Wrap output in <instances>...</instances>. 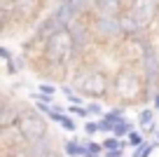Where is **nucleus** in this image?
<instances>
[{"mask_svg":"<svg viewBox=\"0 0 159 157\" xmlns=\"http://www.w3.org/2000/svg\"><path fill=\"white\" fill-rule=\"evenodd\" d=\"M24 56L33 73L63 84L70 78L75 64H77V47H75V40L70 35V31L61 28L59 33L49 35L45 40L38 38V35L26 40Z\"/></svg>","mask_w":159,"mask_h":157,"instance_id":"f257e3e1","label":"nucleus"},{"mask_svg":"<svg viewBox=\"0 0 159 157\" xmlns=\"http://www.w3.org/2000/svg\"><path fill=\"white\" fill-rule=\"evenodd\" d=\"M154 98L152 87L148 84L140 66L119 64L112 73V89H110V103L122 108H138Z\"/></svg>","mask_w":159,"mask_h":157,"instance_id":"f03ea898","label":"nucleus"},{"mask_svg":"<svg viewBox=\"0 0 159 157\" xmlns=\"http://www.w3.org/2000/svg\"><path fill=\"white\" fill-rule=\"evenodd\" d=\"M101 47H96L89 54H82L70 73V84L77 89L82 96L91 101H110V89H112V73L101 61L94 59V54Z\"/></svg>","mask_w":159,"mask_h":157,"instance_id":"7ed1b4c3","label":"nucleus"},{"mask_svg":"<svg viewBox=\"0 0 159 157\" xmlns=\"http://www.w3.org/2000/svg\"><path fill=\"white\" fill-rule=\"evenodd\" d=\"M47 0H0V21L2 33H10L12 28L30 26L35 19L40 21V14L45 10Z\"/></svg>","mask_w":159,"mask_h":157,"instance_id":"20e7f679","label":"nucleus"},{"mask_svg":"<svg viewBox=\"0 0 159 157\" xmlns=\"http://www.w3.org/2000/svg\"><path fill=\"white\" fill-rule=\"evenodd\" d=\"M87 17H89V21H91L96 47L112 52V49L124 40V31H122L119 14H98V12H94V7H91V10L87 12Z\"/></svg>","mask_w":159,"mask_h":157,"instance_id":"39448f33","label":"nucleus"},{"mask_svg":"<svg viewBox=\"0 0 159 157\" xmlns=\"http://www.w3.org/2000/svg\"><path fill=\"white\" fill-rule=\"evenodd\" d=\"M14 124L19 127V131L24 134V138L28 143L49 136V122H47L45 113H40L35 106H28V103H21V110L16 115Z\"/></svg>","mask_w":159,"mask_h":157,"instance_id":"423d86ee","label":"nucleus"},{"mask_svg":"<svg viewBox=\"0 0 159 157\" xmlns=\"http://www.w3.org/2000/svg\"><path fill=\"white\" fill-rule=\"evenodd\" d=\"M140 70H143L148 84L152 87V92H159V45L152 42V38L148 40L140 59Z\"/></svg>","mask_w":159,"mask_h":157,"instance_id":"0eeeda50","label":"nucleus"},{"mask_svg":"<svg viewBox=\"0 0 159 157\" xmlns=\"http://www.w3.org/2000/svg\"><path fill=\"white\" fill-rule=\"evenodd\" d=\"M126 7L138 19V24L143 26L145 33H150L152 26L159 21V0H131Z\"/></svg>","mask_w":159,"mask_h":157,"instance_id":"6e6552de","label":"nucleus"},{"mask_svg":"<svg viewBox=\"0 0 159 157\" xmlns=\"http://www.w3.org/2000/svg\"><path fill=\"white\" fill-rule=\"evenodd\" d=\"M21 103H24V101H16V98H12L10 94H2V108H0V127H10V124H14L16 115H19V110H21Z\"/></svg>","mask_w":159,"mask_h":157,"instance_id":"1a4fd4ad","label":"nucleus"},{"mask_svg":"<svg viewBox=\"0 0 159 157\" xmlns=\"http://www.w3.org/2000/svg\"><path fill=\"white\" fill-rule=\"evenodd\" d=\"M119 21H122V31H124V38H136V35H143V26L138 24L134 14H131L129 7H124V12L119 14Z\"/></svg>","mask_w":159,"mask_h":157,"instance_id":"9d476101","label":"nucleus"},{"mask_svg":"<svg viewBox=\"0 0 159 157\" xmlns=\"http://www.w3.org/2000/svg\"><path fill=\"white\" fill-rule=\"evenodd\" d=\"M124 7V0H94V12L98 14H122Z\"/></svg>","mask_w":159,"mask_h":157,"instance_id":"9b49d317","label":"nucleus"},{"mask_svg":"<svg viewBox=\"0 0 159 157\" xmlns=\"http://www.w3.org/2000/svg\"><path fill=\"white\" fill-rule=\"evenodd\" d=\"M63 152H66L68 157H84L87 143H82L80 138H70V141L63 143Z\"/></svg>","mask_w":159,"mask_h":157,"instance_id":"f8f14e48","label":"nucleus"},{"mask_svg":"<svg viewBox=\"0 0 159 157\" xmlns=\"http://www.w3.org/2000/svg\"><path fill=\"white\" fill-rule=\"evenodd\" d=\"M154 113H157V108H143L140 110V115H138V124H140V129H145V127H150V124L154 122Z\"/></svg>","mask_w":159,"mask_h":157,"instance_id":"ddd939ff","label":"nucleus"},{"mask_svg":"<svg viewBox=\"0 0 159 157\" xmlns=\"http://www.w3.org/2000/svg\"><path fill=\"white\" fill-rule=\"evenodd\" d=\"M134 129V122H129V120H122V122H117V124H112V134L117 138H124V136H129V131Z\"/></svg>","mask_w":159,"mask_h":157,"instance_id":"4468645a","label":"nucleus"},{"mask_svg":"<svg viewBox=\"0 0 159 157\" xmlns=\"http://www.w3.org/2000/svg\"><path fill=\"white\" fill-rule=\"evenodd\" d=\"M126 141H129V148H138V145H143V143H145V134L143 131H134V129H131L129 136H126Z\"/></svg>","mask_w":159,"mask_h":157,"instance_id":"2eb2a0df","label":"nucleus"},{"mask_svg":"<svg viewBox=\"0 0 159 157\" xmlns=\"http://www.w3.org/2000/svg\"><path fill=\"white\" fill-rule=\"evenodd\" d=\"M70 115H77V117H89V108L87 106H77V103H70V108H68Z\"/></svg>","mask_w":159,"mask_h":157,"instance_id":"dca6fc26","label":"nucleus"},{"mask_svg":"<svg viewBox=\"0 0 159 157\" xmlns=\"http://www.w3.org/2000/svg\"><path fill=\"white\" fill-rule=\"evenodd\" d=\"M59 124H61V127L66 129V131H73V134H75V129H77V122H75L73 117H68V115H63Z\"/></svg>","mask_w":159,"mask_h":157,"instance_id":"f3484780","label":"nucleus"},{"mask_svg":"<svg viewBox=\"0 0 159 157\" xmlns=\"http://www.w3.org/2000/svg\"><path fill=\"white\" fill-rule=\"evenodd\" d=\"M33 98H35V101H45V103H54V94H47V92H40V89H38V92H35V94H33Z\"/></svg>","mask_w":159,"mask_h":157,"instance_id":"a211bd4d","label":"nucleus"},{"mask_svg":"<svg viewBox=\"0 0 159 157\" xmlns=\"http://www.w3.org/2000/svg\"><path fill=\"white\" fill-rule=\"evenodd\" d=\"M98 131H101L98 122H87L84 124V134H87V136H94V134H98Z\"/></svg>","mask_w":159,"mask_h":157,"instance_id":"6ab92c4d","label":"nucleus"},{"mask_svg":"<svg viewBox=\"0 0 159 157\" xmlns=\"http://www.w3.org/2000/svg\"><path fill=\"white\" fill-rule=\"evenodd\" d=\"M87 108H89V113H91V115H103V106H101L98 101H91V103H87Z\"/></svg>","mask_w":159,"mask_h":157,"instance_id":"aec40b11","label":"nucleus"},{"mask_svg":"<svg viewBox=\"0 0 159 157\" xmlns=\"http://www.w3.org/2000/svg\"><path fill=\"white\" fill-rule=\"evenodd\" d=\"M124 150L126 148H112V150H105L103 157H124Z\"/></svg>","mask_w":159,"mask_h":157,"instance_id":"412c9836","label":"nucleus"},{"mask_svg":"<svg viewBox=\"0 0 159 157\" xmlns=\"http://www.w3.org/2000/svg\"><path fill=\"white\" fill-rule=\"evenodd\" d=\"M40 92H47V94H56V87L54 84H38Z\"/></svg>","mask_w":159,"mask_h":157,"instance_id":"4be33fe9","label":"nucleus"},{"mask_svg":"<svg viewBox=\"0 0 159 157\" xmlns=\"http://www.w3.org/2000/svg\"><path fill=\"white\" fill-rule=\"evenodd\" d=\"M0 56H2L5 61H10V59H12V54H10V49H7V47H0Z\"/></svg>","mask_w":159,"mask_h":157,"instance_id":"5701e85b","label":"nucleus"},{"mask_svg":"<svg viewBox=\"0 0 159 157\" xmlns=\"http://www.w3.org/2000/svg\"><path fill=\"white\" fill-rule=\"evenodd\" d=\"M143 134H145V136H150V134H157V127H154V122L150 124V127H145V129H143Z\"/></svg>","mask_w":159,"mask_h":157,"instance_id":"b1692460","label":"nucleus"},{"mask_svg":"<svg viewBox=\"0 0 159 157\" xmlns=\"http://www.w3.org/2000/svg\"><path fill=\"white\" fill-rule=\"evenodd\" d=\"M47 157H68V155H66L63 150H56V148H54V150H52V152H49Z\"/></svg>","mask_w":159,"mask_h":157,"instance_id":"393cba45","label":"nucleus"},{"mask_svg":"<svg viewBox=\"0 0 159 157\" xmlns=\"http://www.w3.org/2000/svg\"><path fill=\"white\" fill-rule=\"evenodd\" d=\"M152 106L159 110V92H154V98H152Z\"/></svg>","mask_w":159,"mask_h":157,"instance_id":"a878e982","label":"nucleus"},{"mask_svg":"<svg viewBox=\"0 0 159 157\" xmlns=\"http://www.w3.org/2000/svg\"><path fill=\"white\" fill-rule=\"evenodd\" d=\"M157 45H159V21H157Z\"/></svg>","mask_w":159,"mask_h":157,"instance_id":"bb28decb","label":"nucleus"},{"mask_svg":"<svg viewBox=\"0 0 159 157\" xmlns=\"http://www.w3.org/2000/svg\"><path fill=\"white\" fill-rule=\"evenodd\" d=\"M124 2H126V5H129V2H131V0H124Z\"/></svg>","mask_w":159,"mask_h":157,"instance_id":"cd10ccee","label":"nucleus"},{"mask_svg":"<svg viewBox=\"0 0 159 157\" xmlns=\"http://www.w3.org/2000/svg\"><path fill=\"white\" fill-rule=\"evenodd\" d=\"M157 141H159V131H157Z\"/></svg>","mask_w":159,"mask_h":157,"instance_id":"c85d7f7f","label":"nucleus"}]
</instances>
